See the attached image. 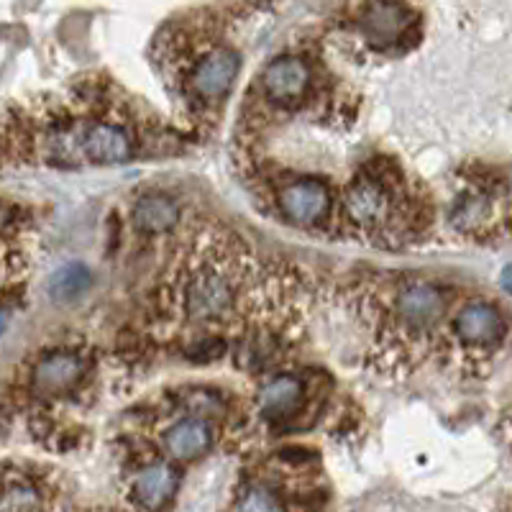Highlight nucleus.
<instances>
[{
	"mask_svg": "<svg viewBox=\"0 0 512 512\" xmlns=\"http://www.w3.org/2000/svg\"><path fill=\"white\" fill-rule=\"evenodd\" d=\"M226 18L200 8L172 18L154 39L152 57L182 123L216 126L241 75V52L226 36Z\"/></svg>",
	"mask_w": 512,
	"mask_h": 512,
	"instance_id": "f03ea898",
	"label": "nucleus"
},
{
	"mask_svg": "<svg viewBox=\"0 0 512 512\" xmlns=\"http://www.w3.org/2000/svg\"><path fill=\"white\" fill-rule=\"evenodd\" d=\"M507 216H510L507 200L500 203L497 192L484 190L482 185L464 190L451 205V226L479 241L495 236L497 226L507 231V223H510Z\"/></svg>",
	"mask_w": 512,
	"mask_h": 512,
	"instance_id": "f8f14e48",
	"label": "nucleus"
},
{
	"mask_svg": "<svg viewBox=\"0 0 512 512\" xmlns=\"http://www.w3.org/2000/svg\"><path fill=\"white\" fill-rule=\"evenodd\" d=\"M456 290L420 274H372L356 285L354 303L377 364L397 374L415 369L438 349Z\"/></svg>",
	"mask_w": 512,
	"mask_h": 512,
	"instance_id": "7ed1b4c3",
	"label": "nucleus"
},
{
	"mask_svg": "<svg viewBox=\"0 0 512 512\" xmlns=\"http://www.w3.org/2000/svg\"><path fill=\"white\" fill-rule=\"evenodd\" d=\"M154 431H149L146 448H139L136 464L139 461H167V464H192V461L203 459L213 451L218 441V423L208 420L203 415H195L182 405L175 397L169 395L167 405L157 408L154 418H149Z\"/></svg>",
	"mask_w": 512,
	"mask_h": 512,
	"instance_id": "423d86ee",
	"label": "nucleus"
},
{
	"mask_svg": "<svg viewBox=\"0 0 512 512\" xmlns=\"http://www.w3.org/2000/svg\"><path fill=\"white\" fill-rule=\"evenodd\" d=\"M0 425H3V413H0Z\"/></svg>",
	"mask_w": 512,
	"mask_h": 512,
	"instance_id": "6ab92c4d",
	"label": "nucleus"
},
{
	"mask_svg": "<svg viewBox=\"0 0 512 512\" xmlns=\"http://www.w3.org/2000/svg\"><path fill=\"white\" fill-rule=\"evenodd\" d=\"M90 285V269L85 264H67V267L57 269L49 280V295L57 303H72Z\"/></svg>",
	"mask_w": 512,
	"mask_h": 512,
	"instance_id": "a211bd4d",
	"label": "nucleus"
},
{
	"mask_svg": "<svg viewBox=\"0 0 512 512\" xmlns=\"http://www.w3.org/2000/svg\"><path fill=\"white\" fill-rule=\"evenodd\" d=\"M274 208L287 226L318 231L331 223L333 192L318 177H292L274 187Z\"/></svg>",
	"mask_w": 512,
	"mask_h": 512,
	"instance_id": "1a4fd4ad",
	"label": "nucleus"
},
{
	"mask_svg": "<svg viewBox=\"0 0 512 512\" xmlns=\"http://www.w3.org/2000/svg\"><path fill=\"white\" fill-rule=\"evenodd\" d=\"M423 210L425 205L415 198L405 172L392 162H369L344 190L346 226L377 244L413 239V223L423 218Z\"/></svg>",
	"mask_w": 512,
	"mask_h": 512,
	"instance_id": "39448f33",
	"label": "nucleus"
},
{
	"mask_svg": "<svg viewBox=\"0 0 512 512\" xmlns=\"http://www.w3.org/2000/svg\"><path fill=\"white\" fill-rule=\"evenodd\" d=\"M231 512H287V502L267 479H251L236 492Z\"/></svg>",
	"mask_w": 512,
	"mask_h": 512,
	"instance_id": "f3484780",
	"label": "nucleus"
},
{
	"mask_svg": "<svg viewBox=\"0 0 512 512\" xmlns=\"http://www.w3.org/2000/svg\"><path fill=\"white\" fill-rule=\"evenodd\" d=\"M47 492L39 477L24 469L0 474V512H44Z\"/></svg>",
	"mask_w": 512,
	"mask_h": 512,
	"instance_id": "dca6fc26",
	"label": "nucleus"
},
{
	"mask_svg": "<svg viewBox=\"0 0 512 512\" xmlns=\"http://www.w3.org/2000/svg\"><path fill=\"white\" fill-rule=\"evenodd\" d=\"M308 402V382L297 372H277L256 392V418L269 428L287 425L292 418L303 413Z\"/></svg>",
	"mask_w": 512,
	"mask_h": 512,
	"instance_id": "ddd939ff",
	"label": "nucleus"
},
{
	"mask_svg": "<svg viewBox=\"0 0 512 512\" xmlns=\"http://www.w3.org/2000/svg\"><path fill=\"white\" fill-rule=\"evenodd\" d=\"M254 267L244 241L231 231L205 228L182 249L159 285V315L187 328L226 326L249 308Z\"/></svg>",
	"mask_w": 512,
	"mask_h": 512,
	"instance_id": "20e7f679",
	"label": "nucleus"
},
{
	"mask_svg": "<svg viewBox=\"0 0 512 512\" xmlns=\"http://www.w3.org/2000/svg\"><path fill=\"white\" fill-rule=\"evenodd\" d=\"M90 361L80 349H57L41 351L29 369V390L39 400H59L80 390L88 377Z\"/></svg>",
	"mask_w": 512,
	"mask_h": 512,
	"instance_id": "9d476101",
	"label": "nucleus"
},
{
	"mask_svg": "<svg viewBox=\"0 0 512 512\" xmlns=\"http://www.w3.org/2000/svg\"><path fill=\"white\" fill-rule=\"evenodd\" d=\"M505 341L507 318L502 308L492 300L477 297L451 310L438 349L456 351L464 369H479V364H489L505 349Z\"/></svg>",
	"mask_w": 512,
	"mask_h": 512,
	"instance_id": "0eeeda50",
	"label": "nucleus"
},
{
	"mask_svg": "<svg viewBox=\"0 0 512 512\" xmlns=\"http://www.w3.org/2000/svg\"><path fill=\"white\" fill-rule=\"evenodd\" d=\"M182 484L180 466L167 461H139L128 472V497L141 512H164Z\"/></svg>",
	"mask_w": 512,
	"mask_h": 512,
	"instance_id": "4468645a",
	"label": "nucleus"
},
{
	"mask_svg": "<svg viewBox=\"0 0 512 512\" xmlns=\"http://www.w3.org/2000/svg\"><path fill=\"white\" fill-rule=\"evenodd\" d=\"M131 221L146 236H162L180 226L182 208L167 192H144L131 208Z\"/></svg>",
	"mask_w": 512,
	"mask_h": 512,
	"instance_id": "2eb2a0df",
	"label": "nucleus"
},
{
	"mask_svg": "<svg viewBox=\"0 0 512 512\" xmlns=\"http://www.w3.org/2000/svg\"><path fill=\"white\" fill-rule=\"evenodd\" d=\"M313 90V64L305 54H277L264 64L254 80L251 98L272 113H292L305 108Z\"/></svg>",
	"mask_w": 512,
	"mask_h": 512,
	"instance_id": "6e6552de",
	"label": "nucleus"
},
{
	"mask_svg": "<svg viewBox=\"0 0 512 512\" xmlns=\"http://www.w3.org/2000/svg\"><path fill=\"white\" fill-rule=\"evenodd\" d=\"M351 13H354V29L374 52H392L400 47L402 41H408L418 21V11L400 3H367Z\"/></svg>",
	"mask_w": 512,
	"mask_h": 512,
	"instance_id": "9b49d317",
	"label": "nucleus"
},
{
	"mask_svg": "<svg viewBox=\"0 0 512 512\" xmlns=\"http://www.w3.org/2000/svg\"><path fill=\"white\" fill-rule=\"evenodd\" d=\"M175 131L136 100L116 98L108 85H85L44 103L26 159L41 167H121L136 159L172 152Z\"/></svg>",
	"mask_w": 512,
	"mask_h": 512,
	"instance_id": "f257e3e1",
	"label": "nucleus"
}]
</instances>
